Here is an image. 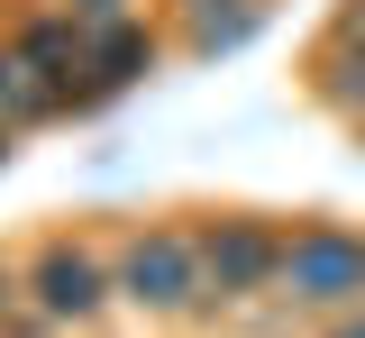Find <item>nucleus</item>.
<instances>
[{
    "label": "nucleus",
    "mask_w": 365,
    "mask_h": 338,
    "mask_svg": "<svg viewBox=\"0 0 365 338\" xmlns=\"http://www.w3.org/2000/svg\"><path fill=\"white\" fill-rule=\"evenodd\" d=\"M0 155H9V138H0Z\"/></svg>",
    "instance_id": "10"
},
{
    "label": "nucleus",
    "mask_w": 365,
    "mask_h": 338,
    "mask_svg": "<svg viewBox=\"0 0 365 338\" xmlns=\"http://www.w3.org/2000/svg\"><path fill=\"white\" fill-rule=\"evenodd\" d=\"M101 28H119V0H83V37H101Z\"/></svg>",
    "instance_id": "6"
},
{
    "label": "nucleus",
    "mask_w": 365,
    "mask_h": 338,
    "mask_svg": "<svg viewBox=\"0 0 365 338\" xmlns=\"http://www.w3.org/2000/svg\"><path fill=\"white\" fill-rule=\"evenodd\" d=\"M274 292L302 302V311H347V302H365V238H347V229H292Z\"/></svg>",
    "instance_id": "1"
},
{
    "label": "nucleus",
    "mask_w": 365,
    "mask_h": 338,
    "mask_svg": "<svg viewBox=\"0 0 365 338\" xmlns=\"http://www.w3.org/2000/svg\"><path fill=\"white\" fill-rule=\"evenodd\" d=\"M19 73H28V64H19V55H0V110L19 101Z\"/></svg>",
    "instance_id": "7"
},
{
    "label": "nucleus",
    "mask_w": 365,
    "mask_h": 338,
    "mask_svg": "<svg viewBox=\"0 0 365 338\" xmlns=\"http://www.w3.org/2000/svg\"><path fill=\"white\" fill-rule=\"evenodd\" d=\"M28 292L46 302V320H91V311L119 292V265H101L91 247H64V238H55L37 265H28Z\"/></svg>",
    "instance_id": "4"
},
{
    "label": "nucleus",
    "mask_w": 365,
    "mask_h": 338,
    "mask_svg": "<svg viewBox=\"0 0 365 338\" xmlns=\"http://www.w3.org/2000/svg\"><path fill=\"white\" fill-rule=\"evenodd\" d=\"M119 302H137V311H192L201 302V238L192 229H137L119 247Z\"/></svg>",
    "instance_id": "2"
},
{
    "label": "nucleus",
    "mask_w": 365,
    "mask_h": 338,
    "mask_svg": "<svg viewBox=\"0 0 365 338\" xmlns=\"http://www.w3.org/2000/svg\"><path fill=\"white\" fill-rule=\"evenodd\" d=\"M155 64V37L146 28H101L91 37V55H83V73H91V92H119V83H137Z\"/></svg>",
    "instance_id": "5"
},
{
    "label": "nucleus",
    "mask_w": 365,
    "mask_h": 338,
    "mask_svg": "<svg viewBox=\"0 0 365 338\" xmlns=\"http://www.w3.org/2000/svg\"><path fill=\"white\" fill-rule=\"evenodd\" d=\"M0 311H9V265H0Z\"/></svg>",
    "instance_id": "9"
},
{
    "label": "nucleus",
    "mask_w": 365,
    "mask_h": 338,
    "mask_svg": "<svg viewBox=\"0 0 365 338\" xmlns=\"http://www.w3.org/2000/svg\"><path fill=\"white\" fill-rule=\"evenodd\" d=\"M283 284V238L265 220H220L201 229V302H247V292Z\"/></svg>",
    "instance_id": "3"
},
{
    "label": "nucleus",
    "mask_w": 365,
    "mask_h": 338,
    "mask_svg": "<svg viewBox=\"0 0 365 338\" xmlns=\"http://www.w3.org/2000/svg\"><path fill=\"white\" fill-rule=\"evenodd\" d=\"M338 338H365V320H338Z\"/></svg>",
    "instance_id": "8"
}]
</instances>
